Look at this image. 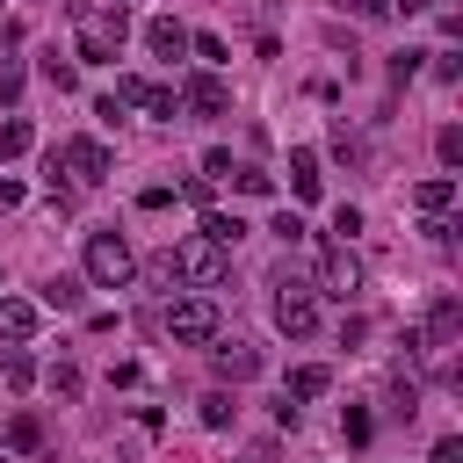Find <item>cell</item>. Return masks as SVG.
Here are the masks:
<instances>
[{
	"label": "cell",
	"mask_w": 463,
	"mask_h": 463,
	"mask_svg": "<svg viewBox=\"0 0 463 463\" xmlns=\"http://www.w3.org/2000/svg\"><path fill=\"white\" fill-rule=\"evenodd\" d=\"M72 22H80V65H109L116 51H123V36H130V14H123V0H109V7H72Z\"/></svg>",
	"instance_id": "1"
},
{
	"label": "cell",
	"mask_w": 463,
	"mask_h": 463,
	"mask_svg": "<svg viewBox=\"0 0 463 463\" xmlns=\"http://www.w3.org/2000/svg\"><path fill=\"white\" fill-rule=\"evenodd\" d=\"M224 275H232V253H224V246H210L203 232H195V239H181V246L166 253V282H188V289H217Z\"/></svg>",
	"instance_id": "2"
},
{
	"label": "cell",
	"mask_w": 463,
	"mask_h": 463,
	"mask_svg": "<svg viewBox=\"0 0 463 463\" xmlns=\"http://www.w3.org/2000/svg\"><path fill=\"white\" fill-rule=\"evenodd\" d=\"M130 275H137L130 239H123V232H87V282H94V289H123Z\"/></svg>",
	"instance_id": "3"
},
{
	"label": "cell",
	"mask_w": 463,
	"mask_h": 463,
	"mask_svg": "<svg viewBox=\"0 0 463 463\" xmlns=\"http://www.w3.org/2000/svg\"><path fill=\"white\" fill-rule=\"evenodd\" d=\"M166 340H174V347H210V340H217V304H210V297L166 304Z\"/></svg>",
	"instance_id": "4"
},
{
	"label": "cell",
	"mask_w": 463,
	"mask_h": 463,
	"mask_svg": "<svg viewBox=\"0 0 463 463\" xmlns=\"http://www.w3.org/2000/svg\"><path fill=\"white\" fill-rule=\"evenodd\" d=\"M275 326H282L289 340H311V333H318V297H311L304 282H289V275L275 282Z\"/></svg>",
	"instance_id": "5"
},
{
	"label": "cell",
	"mask_w": 463,
	"mask_h": 463,
	"mask_svg": "<svg viewBox=\"0 0 463 463\" xmlns=\"http://www.w3.org/2000/svg\"><path fill=\"white\" fill-rule=\"evenodd\" d=\"M318 289H326V297H354V289H362V260H354L347 239H326V246H318Z\"/></svg>",
	"instance_id": "6"
},
{
	"label": "cell",
	"mask_w": 463,
	"mask_h": 463,
	"mask_svg": "<svg viewBox=\"0 0 463 463\" xmlns=\"http://www.w3.org/2000/svg\"><path fill=\"white\" fill-rule=\"evenodd\" d=\"M51 166H65L80 188H94V181H109V145H94V137H65Z\"/></svg>",
	"instance_id": "7"
},
{
	"label": "cell",
	"mask_w": 463,
	"mask_h": 463,
	"mask_svg": "<svg viewBox=\"0 0 463 463\" xmlns=\"http://www.w3.org/2000/svg\"><path fill=\"white\" fill-rule=\"evenodd\" d=\"M456 333H463V304L441 289V297H434V311H427V333H420V347H456Z\"/></svg>",
	"instance_id": "8"
},
{
	"label": "cell",
	"mask_w": 463,
	"mask_h": 463,
	"mask_svg": "<svg viewBox=\"0 0 463 463\" xmlns=\"http://www.w3.org/2000/svg\"><path fill=\"white\" fill-rule=\"evenodd\" d=\"M181 109H195V116H224V109H232V94H224V80H217V72H195V80L181 87Z\"/></svg>",
	"instance_id": "9"
},
{
	"label": "cell",
	"mask_w": 463,
	"mask_h": 463,
	"mask_svg": "<svg viewBox=\"0 0 463 463\" xmlns=\"http://www.w3.org/2000/svg\"><path fill=\"white\" fill-rule=\"evenodd\" d=\"M210 362H217V376H232V383L260 376V347H246V340H217V347H210Z\"/></svg>",
	"instance_id": "10"
},
{
	"label": "cell",
	"mask_w": 463,
	"mask_h": 463,
	"mask_svg": "<svg viewBox=\"0 0 463 463\" xmlns=\"http://www.w3.org/2000/svg\"><path fill=\"white\" fill-rule=\"evenodd\" d=\"M145 43H152V58H181V51H188V29H181L174 14H152V22H145Z\"/></svg>",
	"instance_id": "11"
},
{
	"label": "cell",
	"mask_w": 463,
	"mask_h": 463,
	"mask_svg": "<svg viewBox=\"0 0 463 463\" xmlns=\"http://www.w3.org/2000/svg\"><path fill=\"white\" fill-rule=\"evenodd\" d=\"M289 188H297V203H318V152L311 145H289Z\"/></svg>",
	"instance_id": "12"
},
{
	"label": "cell",
	"mask_w": 463,
	"mask_h": 463,
	"mask_svg": "<svg viewBox=\"0 0 463 463\" xmlns=\"http://www.w3.org/2000/svg\"><path fill=\"white\" fill-rule=\"evenodd\" d=\"M29 333H36V304H29V297H0V340L22 347Z\"/></svg>",
	"instance_id": "13"
},
{
	"label": "cell",
	"mask_w": 463,
	"mask_h": 463,
	"mask_svg": "<svg viewBox=\"0 0 463 463\" xmlns=\"http://www.w3.org/2000/svg\"><path fill=\"white\" fill-rule=\"evenodd\" d=\"M449 203H456V181H449V174H434V181L412 188V210H420V217H449Z\"/></svg>",
	"instance_id": "14"
},
{
	"label": "cell",
	"mask_w": 463,
	"mask_h": 463,
	"mask_svg": "<svg viewBox=\"0 0 463 463\" xmlns=\"http://www.w3.org/2000/svg\"><path fill=\"white\" fill-rule=\"evenodd\" d=\"M203 239H210V246H224V253H232V246H239V239H246V224H239V217H224V210H203Z\"/></svg>",
	"instance_id": "15"
},
{
	"label": "cell",
	"mask_w": 463,
	"mask_h": 463,
	"mask_svg": "<svg viewBox=\"0 0 463 463\" xmlns=\"http://www.w3.org/2000/svg\"><path fill=\"white\" fill-rule=\"evenodd\" d=\"M29 145H36V123H29V116H7V123H0V159H22Z\"/></svg>",
	"instance_id": "16"
},
{
	"label": "cell",
	"mask_w": 463,
	"mask_h": 463,
	"mask_svg": "<svg viewBox=\"0 0 463 463\" xmlns=\"http://www.w3.org/2000/svg\"><path fill=\"white\" fill-rule=\"evenodd\" d=\"M0 383H7V391H29V383H36V362H29L22 347H7V354H0Z\"/></svg>",
	"instance_id": "17"
},
{
	"label": "cell",
	"mask_w": 463,
	"mask_h": 463,
	"mask_svg": "<svg viewBox=\"0 0 463 463\" xmlns=\"http://www.w3.org/2000/svg\"><path fill=\"white\" fill-rule=\"evenodd\" d=\"M326 383H333V376H326L318 362H304V369H289V391H282V398H326Z\"/></svg>",
	"instance_id": "18"
},
{
	"label": "cell",
	"mask_w": 463,
	"mask_h": 463,
	"mask_svg": "<svg viewBox=\"0 0 463 463\" xmlns=\"http://www.w3.org/2000/svg\"><path fill=\"white\" fill-rule=\"evenodd\" d=\"M224 181H232L239 195H268V188H275V174H260V166H246V159H232V174H224Z\"/></svg>",
	"instance_id": "19"
},
{
	"label": "cell",
	"mask_w": 463,
	"mask_h": 463,
	"mask_svg": "<svg viewBox=\"0 0 463 463\" xmlns=\"http://www.w3.org/2000/svg\"><path fill=\"white\" fill-rule=\"evenodd\" d=\"M7 449H43V420L36 412H14L7 420Z\"/></svg>",
	"instance_id": "20"
},
{
	"label": "cell",
	"mask_w": 463,
	"mask_h": 463,
	"mask_svg": "<svg viewBox=\"0 0 463 463\" xmlns=\"http://www.w3.org/2000/svg\"><path fill=\"white\" fill-rule=\"evenodd\" d=\"M36 72H43L58 94H65V87H80V65H72V58H58V51H43V65H36Z\"/></svg>",
	"instance_id": "21"
},
{
	"label": "cell",
	"mask_w": 463,
	"mask_h": 463,
	"mask_svg": "<svg viewBox=\"0 0 463 463\" xmlns=\"http://www.w3.org/2000/svg\"><path fill=\"white\" fill-rule=\"evenodd\" d=\"M137 109H152L159 123H174V116H181V87H145V101H137Z\"/></svg>",
	"instance_id": "22"
},
{
	"label": "cell",
	"mask_w": 463,
	"mask_h": 463,
	"mask_svg": "<svg viewBox=\"0 0 463 463\" xmlns=\"http://www.w3.org/2000/svg\"><path fill=\"white\" fill-rule=\"evenodd\" d=\"M43 304H51V311H80V282H72V275L43 282Z\"/></svg>",
	"instance_id": "23"
},
{
	"label": "cell",
	"mask_w": 463,
	"mask_h": 463,
	"mask_svg": "<svg viewBox=\"0 0 463 463\" xmlns=\"http://www.w3.org/2000/svg\"><path fill=\"white\" fill-rule=\"evenodd\" d=\"M43 383H51L58 398H80V383H87V376H80L72 362H51V369H43Z\"/></svg>",
	"instance_id": "24"
},
{
	"label": "cell",
	"mask_w": 463,
	"mask_h": 463,
	"mask_svg": "<svg viewBox=\"0 0 463 463\" xmlns=\"http://www.w3.org/2000/svg\"><path fill=\"white\" fill-rule=\"evenodd\" d=\"M232 412H239V405H232L224 391H210V398H203V427H232Z\"/></svg>",
	"instance_id": "25"
},
{
	"label": "cell",
	"mask_w": 463,
	"mask_h": 463,
	"mask_svg": "<svg viewBox=\"0 0 463 463\" xmlns=\"http://www.w3.org/2000/svg\"><path fill=\"white\" fill-rule=\"evenodd\" d=\"M434 152H441V166H463V130H456V123H449V130H441V137H434Z\"/></svg>",
	"instance_id": "26"
},
{
	"label": "cell",
	"mask_w": 463,
	"mask_h": 463,
	"mask_svg": "<svg viewBox=\"0 0 463 463\" xmlns=\"http://www.w3.org/2000/svg\"><path fill=\"white\" fill-rule=\"evenodd\" d=\"M268 232H275V239H282V246H297V239H304V217H297V210H282V217H275V224H268Z\"/></svg>",
	"instance_id": "27"
},
{
	"label": "cell",
	"mask_w": 463,
	"mask_h": 463,
	"mask_svg": "<svg viewBox=\"0 0 463 463\" xmlns=\"http://www.w3.org/2000/svg\"><path fill=\"white\" fill-rule=\"evenodd\" d=\"M354 232H362V210L340 203V210H333V239H354Z\"/></svg>",
	"instance_id": "28"
},
{
	"label": "cell",
	"mask_w": 463,
	"mask_h": 463,
	"mask_svg": "<svg viewBox=\"0 0 463 463\" xmlns=\"http://www.w3.org/2000/svg\"><path fill=\"white\" fill-rule=\"evenodd\" d=\"M340 434H347V441L362 449V441H369V412H362V405H347V420H340Z\"/></svg>",
	"instance_id": "29"
},
{
	"label": "cell",
	"mask_w": 463,
	"mask_h": 463,
	"mask_svg": "<svg viewBox=\"0 0 463 463\" xmlns=\"http://www.w3.org/2000/svg\"><path fill=\"white\" fill-rule=\"evenodd\" d=\"M22 101V65H0V109Z\"/></svg>",
	"instance_id": "30"
},
{
	"label": "cell",
	"mask_w": 463,
	"mask_h": 463,
	"mask_svg": "<svg viewBox=\"0 0 463 463\" xmlns=\"http://www.w3.org/2000/svg\"><path fill=\"white\" fill-rule=\"evenodd\" d=\"M420 58H427V51H398V58H391V80H398V87H405V80H412V72H420Z\"/></svg>",
	"instance_id": "31"
},
{
	"label": "cell",
	"mask_w": 463,
	"mask_h": 463,
	"mask_svg": "<svg viewBox=\"0 0 463 463\" xmlns=\"http://www.w3.org/2000/svg\"><path fill=\"white\" fill-rule=\"evenodd\" d=\"M427 463H463V441H456V434H441V441H434V456H427Z\"/></svg>",
	"instance_id": "32"
},
{
	"label": "cell",
	"mask_w": 463,
	"mask_h": 463,
	"mask_svg": "<svg viewBox=\"0 0 463 463\" xmlns=\"http://www.w3.org/2000/svg\"><path fill=\"white\" fill-rule=\"evenodd\" d=\"M14 203H22V181H7V174H0V210H14Z\"/></svg>",
	"instance_id": "33"
},
{
	"label": "cell",
	"mask_w": 463,
	"mask_h": 463,
	"mask_svg": "<svg viewBox=\"0 0 463 463\" xmlns=\"http://www.w3.org/2000/svg\"><path fill=\"white\" fill-rule=\"evenodd\" d=\"M427 0H383V14H420Z\"/></svg>",
	"instance_id": "34"
},
{
	"label": "cell",
	"mask_w": 463,
	"mask_h": 463,
	"mask_svg": "<svg viewBox=\"0 0 463 463\" xmlns=\"http://www.w3.org/2000/svg\"><path fill=\"white\" fill-rule=\"evenodd\" d=\"M0 463H14V456H7V449H0Z\"/></svg>",
	"instance_id": "35"
},
{
	"label": "cell",
	"mask_w": 463,
	"mask_h": 463,
	"mask_svg": "<svg viewBox=\"0 0 463 463\" xmlns=\"http://www.w3.org/2000/svg\"><path fill=\"white\" fill-rule=\"evenodd\" d=\"M246 463H268V456H246Z\"/></svg>",
	"instance_id": "36"
}]
</instances>
